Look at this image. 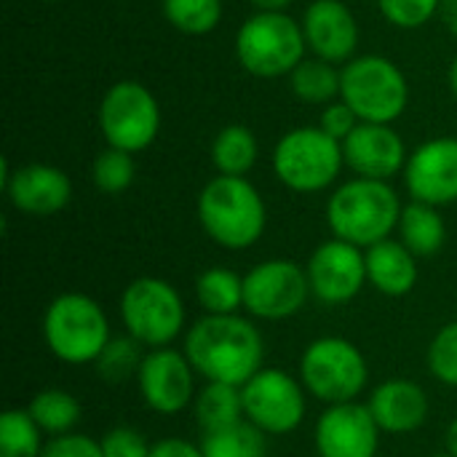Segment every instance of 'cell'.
I'll use <instances>...</instances> for the list:
<instances>
[{
    "mask_svg": "<svg viewBox=\"0 0 457 457\" xmlns=\"http://www.w3.org/2000/svg\"><path fill=\"white\" fill-rule=\"evenodd\" d=\"M198 222L222 249H252L268 225V209L260 190L246 177L217 174L198 195Z\"/></svg>",
    "mask_w": 457,
    "mask_h": 457,
    "instance_id": "3957f363",
    "label": "cell"
},
{
    "mask_svg": "<svg viewBox=\"0 0 457 457\" xmlns=\"http://www.w3.org/2000/svg\"><path fill=\"white\" fill-rule=\"evenodd\" d=\"M161 11L182 35H209L222 21V0H161Z\"/></svg>",
    "mask_w": 457,
    "mask_h": 457,
    "instance_id": "f1b7e54d",
    "label": "cell"
},
{
    "mask_svg": "<svg viewBox=\"0 0 457 457\" xmlns=\"http://www.w3.org/2000/svg\"><path fill=\"white\" fill-rule=\"evenodd\" d=\"M431 457H453V455H450V453H447V455H431Z\"/></svg>",
    "mask_w": 457,
    "mask_h": 457,
    "instance_id": "ee69618b",
    "label": "cell"
},
{
    "mask_svg": "<svg viewBox=\"0 0 457 457\" xmlns=\"http://www.w3.org/2000/svg\"><path fill=\"white\" fill-rule=\"evenodd\" d=\"M102 455L104 457H150L153 445H147V439L129 426H118L112 431H107L102 439Z\"/></svg>",
    "mask_w": 457,
    "mask_h": 457,
    "instance_id": "e575fe53",
    "label": "cell"
},
{
    "mask_svg": "<svg viewBox=\"0 0 457 457\" xmlns=\"http://www.w3.org/2000/svg\"><path fill=\"white\" fill-rule=\"evenodd\" d=\"M311 297L308 273L300 262L273 257L257 262L244 276V311L260 321H284L297 316Z\"/></svg>",
    "mask_w": 457,
    "mask_h": 457,
    "instance_id": "7c38bea8",
    "label": "cell"
},
{
    "mask_svg": "<svg viewBox=\"0 0 457 457\" xmlns=\"http://www.w3.org/2000/svg\"><path fill=\"white\" fill-rule=\"evenodd\" d=\"M305 386L287 370L262 367L241 386L244 418L265 436H287L300 428L305 418Z\"/></svg>",
    "mask_w": 457,
    "mask_h": 457,
    "instance_id": "8fae6325",
    "label": "cell"
},
{
    "mask_svg": "<svg viewBox=\"0 0 457 457\" xmlns=\"http://www.w3.org/2000/svg\"><path fill=\"white\" fill-rule=\"evenodd\" d=\"M442 0H378L380 13L399 29H418L439 16Z\"/></svg>",
    "mask_w": 457,
    "mask_h": 457,
    "instance_id": "836d02e7",
    "label": "cell"
},
{
    "mask_svg": "<svg viewBox=\"0 0 457 457\" xmlns=\"http://www.w3.org/2000/svg\"><path fill=\"white\" fill-rule=\"evenodd\" d=\"M447 453L457 457V418L450 423V428H447Z\"/></svg>",
    "mask_w": 457,
    "mask_h": 457,
    "instance_id": "60d3db41",
    "label": "cell"
},
{
    "mask_svg": "<svg viewBox=\"0 0 457 457\" xmlns=\"http://www.w3.org/2000/svg\"><path fill=\"white\" fill-rule=\"evenodd\" d=\"M96 123L107 147L137 155L158 139L161 104L145 83L118 80L102 96Z\"/></svg>",
    "mask_w": 457,
    "mask_h": 457,
    "instance_id": "30bf717a",
    "label": "cell"
},
{
    "mask_svg": "<svg viewBox=\"0 0 457 457\" xmlns=\"http://www.w3.org/2000/svg\"><path fill=\"white\" fill-rule=\"evenodd\" d=\"M40 457H104L102 455V442L86 434H62V436H51L43 445Z\"/></svg>",
    "mask_w": 457,
    "mask_h": 457,
    "instance_id": "d590c367",
    "label": "cell"
},
{
    "mask_svg": "<svg viewBox=\"0 0 457 457\" xmlns=\"http://www.w3.org/2000/svg\"><path fill=\"white\" fill-rule=\"evenodd\" d=\"M305 273H308L311 295L319 303L345 305L353 297H359V292L367 284V257L364 249L332 236L329 241L313 249Z\"/></svg>",
    "mask_w": 457,
    "mask_h": 457,
    "instance_id": "5bb4252c",
    "label": "cell"
},
{
    "mask_svg": "<svg viewBox=\"0 0 457 457\" xmlns=\"http://www.w3.org/2000/svg\"><path fill=\"white\" fill-rule=\"evenodd\" d=\"M404 185L412 201L450 206L457 201V139L436 137L418 145L404 166Z\"/></svg>",
    "mask_w": 457,
    "mask_h": 457,
    "instance_id": "2e32d148",
    "label": "cell"
},
{
    "mask_svg": "<svg viewBox=\"0 0 457 457\" xmlns=\"http://www.w3.org/2000/svg\"><path fill=\"white\" fill-rule=\"evenodd\" d=\"M292 94L305 104H332L340 99V67L319 56H305L289 72Z\"/></svg>",
    "mask_w": 457,
    "mask_h": 457,
    "instance_id": "d4e9b609",
    "label": "cell"
},
{
    "mask_svg": "<svg viewBox=\"0 0 457 457\" xmlns=\"http://www.w3.org/2000/svg\"><path fill=\"white\" fill-rule=\"evenodd\" d=\"M367 257V284L386 297H404L418 284V257L394 238H386L370 249Z\"/></svg>",
    "mask_w": 457,
    "mask_h": 457,
    "instance_id": "44dd1931",
    "label": "cell"
},
{
    "mask_svg": "<svg viewBox=\"0 0 457 457\" xmlns=\"http://www.w3.org/2000/svg\"><path fill=\"white\" fill-rule=\"evenodd\" d=\"M137 391L155 415H179L195 402V370L185 351H147L137 372Z\"/></svg>",
    "mask_w": 457,
    "mask_h": 457,
    "instance_id": "4fadbf2b",
    "label": "cell"
},
{
    "mask_svg": "<svg viewBox=\"0 0 457 457\" xmlns=\"http://www.w3.org/2000/svg\"><path fill=\"white\" fill-rule=\"evenodd\" d=\"M249 5H252L254 11H268V13H273V11H287V8L292 5V0H249Z\"/></svg>",
    "mask_w": 457,
    "mask_h": 457,
    "instance_id": "ab89813d",
    "label": "cell"
},
{
    "mask_svg": "<svg viewBox=\"0 0 457 457\" xmlns=\"http://www.w3.org/2000/svg\"><path fill=\"white\" fill-rule=\"evenodd\" d=\"M399 193L380 179L353 177L335 187L327 201V222L335 238L359 249H370L399 228L402 217Z\"/></svg>",
    "mask_w": 457,
    "mask_h": 457,
    "instance_id": "7a4b0ae2",
    "label": "cell"
},
{
    "mask_svg": "<svg viewBox=\"0 0 457 457\" xmlns=\"http://www.w3.org/2000/svg\"><path fill=\"white\" fill-rule=\"evenodd\" d=\"M201 450L204 457H268L265 434L249 420L204 434Z\"/></svg>",
    "mask_w": 457,
    "mask_h": 457,
    "instance_id": "83f0119b",
    "label": "cell"
},
{
    "mask_svg": "<svg viewBox=\"0 0 457 457\" xmlns=\"http://www.w3.org/2000/svg\"><path fill=\"white\" fill-rule=\"evenodd\" d=\"M0 182L11 206L29 217L59 214L72 198V179L51 163H24L11 169L3 161Z\"/></svg>",
    "mask_w": 457,
    "mask_h": 457,
    "instance_id": "e0dca14e",
    "label": "cell"
},
{
    "mask_svg": "<svg viewBox=\"0 0 457 457\" xmlns=\"http://www.w3.org/2000/svg\"><path fill=\"white\" fill-rule=\"evenodd\" d=\"M380 434L367 404H332L316 420L313 447L319 457H378Z\"/></svg>",
    "mask_w": 457,
    "mask_h": 457,
    "instance_id": "9a60e30c",
    "label": "cell"
},
{
    "mask_svg": "<svg viewBox=\"0 0 457 457\" xmlns=\"http://www.w3.org/2000/svg\"><path fill=\"white\" fill-rule=\"evenodd\" d=\"M43 445V431L27 410L0 415V457H40Z\"/></svg>",
    "mask_w": 457,
    "mask_h": 457,
    "instance_id": "f546056e",
    "label": "cell"
},
{
    "mask_svg": "<svg viewBox=\"0 0 457 457\" xmlns=\"http://www.w3.org/2000/svg\"><path fill=\"white\" fill-rule=\"evenodd\" d=\"M300 24L313 56L332 64H345L356 56L359 21L343 0H313Z\"/></svg>",
    "mask_w": 457,
    "mask_h": 457,
    "instance_id": "ac0fdd59",
    "label": "cell"
},
{
    "mask_svg": "<svg viewBox=\"0 0 457 457\" xmlns=\"http://www.w3.org/2000/svg\"><path fill=\"white\" fill-rule=\"evenodd\" d=\"M150 457H204L201 445H193L190 439H179V436H169L153 445Z\"/></svg>",
    "mask_w": 457,
    "mask_h": 457,
    "instance_id": "74e56055",
    "label": "cell"
},
{
    "mask_svg": "<svg viewBox=\"0 0 457 457\" xmlns=\"http://www.w3.org/2000/svg\"><path fill=\"white\" fill-rule=\"evenodd\" d=\"M450 88H453V94L457 96V56L453 59V64H450Z\"/></svg>",
    "mask_w": 457,
    "mask_h": 457,
    "instance_id": "b9f144b4",
    "label": "cell"
},
{
    "mask_svg": "<svg viewBox=\"0 0 457 457\" xmlns=\"http://www.w3.org/2000/svg\"><path fill=\"white\" fill-rule=\"evenodd\" d=\"M43 3H64V0H43Z\"/></svg>",
    "mask_w": 457,
    "mask_h": 457,
    "instance_id": "7bdbcfd3",
    "label": "cell"
},
{
    "mask_svg": "<svg viewBox=\"0 0 457 457\" xmlns=\"http://www.w3.org/2000/svg\"><path fill=\"white\" fill-rule=\"evenodd\" d=\"M120 321L129 337L142 348H169L187 324L185 300L174 284L158 276H142L126 284L118 300Z\"/></svg>",
    "mask_w": 457,
    "mask_h": 457,
    "instance_id": "8992f818",
    "label": "cell"
},
{
    "mask_svg": "<svg viewBox=\"0 0 457 457\" xmlns=\"http://www.w3.org/2000/svg\"><path fill=\"white\" fill-rule=\"evenodd\" d=\"M343 166V145L319 126L292 129L273 147V174L284 187L303 195L332 187Z\"/></svg>",
    "mask_w": 457,
    "mask_h": 457,
    "instance_id": "9c48e42d",
    "label": "cell"
},
{
    "mask_svg": "<svg viewBox=\"0 0 457 457\" xmlns=\"http://www.w3.org/2000/svg\"><path fill=\"white\" fill-rule=\"evenodd\" d=\"M142 345L134 337H112L107 343V348L102 351V356L96 359V372L102 380L107 383H126V380H137V372L142 367Z\"/></svg>",
    "mask_w": 457,
    "mask_h": 457,
    "instance_id": "1f68e13d",
    "label": "cell"
},
{
    "mask_svg": "<svg viewBox=\"0 0 457 457\" xmlns=\"http://www.w3.org/2000/svg\"><path fill=\"white\" fill-rule=\"evenodd\" d=\"M345 166L364 179L388 182L407 166L404 139L394 126L386 123H359L356 131L343 142Z\"/></svg>",
    "mask_w": 457,
    "mask_h": 457,
    "instance_id": "d6986e66",
    "label": "cell"
},
{
    "mask_svg": "<svg viewBox=\"0 0 457 457\" xmlns=\"http://www.w3.org/2000/svg\"><path fill=\"white\" fill-rule=\"evenodd\" d=\"M308 43L303 24L287 11H254L236 35V56L254 78H281L305 59Z\"/></svg>",
    "mask_w": 457,
    "mask_h": 457,
    "instance_id": "52a82bcc",
    "label": "cell"
},
{
    "mask_svg": "<svg viewBox=\"0 0 457 457\" xmlns=\"http://www.w3.org/2000/svg\"><path fill=\"white\" fill-rule=\"evenodd\" d=\"M94 185L99 193L104 195H120L134 185L137 177V166H134V155L126 150H115V147H104L91 169Z\"/></svg>",
    "mask_w": 457,
    "mask_h": 457,
    "instance_id": "4dcf8cb0",
    "label": "cell"
},
{
    "mask_svg": "<svg viewBox=\"0 0 457 457\" xmlns=\"http://www.w3.org/2000/svg\"><path fill=\"white\" fill-rule=\"evenodd\" d=\"M185 356L206 383L244 386L262 370L265 343L252 319L241 313L201 316L185 332Z\"/></svg>",
    "mask_w": 457,
    "mask_h": 457,
    "instance_id": "6da1fadb",
    "label": "cell"
},
{
    "mask_svg": "<svg viewBox=\"0 0 457 457\" xmlns=\"http://www.w3.org/2000/svg\"><path fill=\"white\" fill-rule=\"evenodd\" d=\"M375 423L380 426L383 434H412L418 431L431 412L428 394L420 383L407 380V378H394L380 383L367 402Z\"/></svg>",
    "mask_w": 457,
    "mask_h": 457,
    "instance_id": "ffe728a7",
    "label": "cell"
},
{
    "mask_svg": "<svg viewBox=\"0 0 457 457\" xmlns=\"http://www.w3.org/2000/svg\"><path fill=\"white\" fill-rule=\"evenodd\" d=\"M195 300L209 316H230L244 308V276L230 268H206L195 281Z\"/></svg>",
    "mask_w": 457,
    "mask_h": 457,
    "instance_id": "484cf974",
    "label": "cell"
},
{
    "mask_svg": "<svg viewBox=\"0 0 457 457\" xmlns=\"http://www.w3.org/2000/svg\"><path fill=\"white\" fill-rule=\"evenodd\" d=\"M439 19L450 29V35L457 37V0H442L439 5Z\"/></svg>",
    "mask_w": 457,
    "mask_h": 457,
    "instance_id": "f35d334b",
    "label": "cell"
},
{
    "mask_svg": "<svg viewBox=\"0 0 457 457\" xmlns=\"http://www.w3.org/2000/svg\"><path fill=\"white\" fill-rule=\"evenodd\" d=\"M257 158H260V142L249 126L241 123L222 126L212 139V163L217 174L246 177L257 166Z\"/></svg>",
    "mask_w": 457,
    "mask_h": 457,
    "instance_id": "603a6c76",
    "label": "cell"
},
{
    "mask_svg": "<svg viewBox=\"0 0 457 457\" xmlns=\"http://www.w3.org/2000/svg\"><path fill=\"white\" fill-rule=\"evenodd\" d=\"M426 364H428V372L442 386L457 388V321L445 324L434 335L428 353H426Z\"/></svg>",
    "mask_w": 457,
    "mask_h": 457,
    "instance_id": "d6a6232c",
    "label": "cell"
},
{
    "mask_svg": "<svg viewBox=\"0 0 457 457\" xmlns=\"http://www.w3.org/2000/svg\"><path fill=\"white\" fill-rule=\"evenodd\" d=\"M359 123H361V120H359V115L351 110V104H345L343 99H335L332 104H327V107L321 110L319 129L343 145V142L356 131V126H359Z\"/></svg>",
    "mask_w": 457,
    "mask_h": 457,
    "instance_id": "8d00e7d4",
    "label": "cell"
},
{
    "mask_svg": "<svg viewBox=\"0 0 457 457\" xmlns=\"http://www.w3.org/2000/svg\"><path fill=\"white\" fill-rule=\"evenodd\" d=\"M193 412H195V420L201 426V434L220 431V428H228V426L246 420L241 388L228 386V383H206L195 394Z\"/></svg>",
    "mask_w": 457,
    "mask_h": 457,
    "instance_id": "cb8c5ba5",
    "label": "cell"
},
{
    "mask_svg": "<svg viewBox=\"0 0 457 457\" xmlns=\"http://www.w3.org/2000/svg\"><path fill=\"white\" fill-rule=\"evenodd\" d=\"M300 383L327 407L348 404L364 394L370 364L356 343L335 335L316 337L300 356Z\"/></svg>",
    "mask_w": 457,
    "mask_h": 457,
    "instance_id": "ba28073f",
    "label": "cell"
},
{
    "mask_svg": "<svg viewBox=\"0 0 457 457\" xmlns=\"http://www.w3.org/2000/svg\"><path fill=\"white\" fill-rule=\"evenodd\" d=\"M399 241L415 254V257H434L442 252L447 241V222L436 206L410 201L402 209L399 217Z\"/></svg>",
    "mask_w": 457,
    "mask_h": 457,
    "instance_id": "7402d4cb",
    "label": "cell"
},
{
    "mask_svg": "<svg viewBox=\"0 0 457 457\" xmlns=\"http://www.w3.org/2000/svg\"><path fill=\"white\" fill-rule=\"evenodd\" d=\"M27 412L40 426V431L48 434V436L72 434L75 426L80 423V415H83L80 402L64 388H43V391H37L29 399Z\"/></svg>",
    "mask_w": 457,
    "mask_h": 457,
    "instance_id": "4316f807",
    "label": "cell"
},
{
    "mask_svg": "<svg viewBox=\"0 0 457 457\" xmlns=\"http://www.w3.org/2000/svg\"><path fill=\"white\" fill-rule=\"evenodd\" d=\"M40 329L51 356L72 367L96 364L112 340L104 308L83 292H64L54 297L43 313Z\"/></svg>",
    "mask_w": 457,
    "mask_h": 457,
    "instance_id": "277c9868",
    "label": "cell"
},
{
    "mask_svg": "<svg viewBox=\"0 0 457 457\" xmlns=\"http://www.w3.org/2000/svg\"><path fill=\"white\" fill-rule=\"evenodd\" d=\"M340 99L351 104L361 123L391 126L407 112L410 83L388 56L364 54L340 67Z\"/></svg>",
    "mask_w": 457,
    "mask_h": 457,
    "instance_id": "5b68a950",
    "label": "cell"
}]
</instances>
